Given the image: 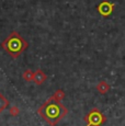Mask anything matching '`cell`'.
I'll return each mask as SVG.
<instances>
[{"label": "cell", "instance_id": "cell-5", "mask_svg": "<svg viewBox=\"0 0 125 126\" xmlns=\"http://www.w3.org/2000/svg\"><path fill=\"white\" fill-rule=\"evenodd\" d=\"M110 89H111L110 84L108 83L107 81H104V80L100 81L99 83L97 84V91L99 92V93H101V94H105V93H108V92L110 91Z\"/></svg>", "mask_w": 125, "mask_h": 126}, {"label": "cell", "instance_id": "cell-3", "mask_svg": "<svg viewBox=\"0 0 125 126\" xmlns=\"http://www.w3.org/2000/svg\"><path fill=\"white\" fill-rule=\"evenodd\" d=\"M86 126H102L107 122V116L97 108L90 110L83 117Z\"/></svg>", "mask_w": 125, "mask_h": 126}, {"label": "cell", "instance_id": "cell-2", "mask_svg": "<svg viewBox=\"0 0 125 126\" xmlns=\"http://www.w3.org/2000/svg\"><path fill=\"white\" fill-rule=\"evenodd\" d=\"M4 46L9 50V53H11L13 56H18L26 47V42L18 33H12L10 37L4 42Z\"/></svg>", "mask_w": 125, "mask_h": 126}, {"label": "cell", "instance_id": "cell-4", "mask_svg": "<svg viewBox=\"0 0 125 126\" xmlns=\"http://www.w3.org/2000/svg\"><path fill=\"white\" fill-rule=\"evenodd\" d=\"M114 7H115L114 3H111V2H109V1H103L98 6V11H99V13L101 16H109L110 14L112 13Z\"/></svg>", "mask_w": 125, "mask_h": 126}, {"label": "cell", "instance_id": "cell-6", "mask_svg": "<svg viewBox=\"0 0 125 126\" xmlns=\"http://www.w3.org/2000/svg\"><path fill=\"white\" fill-rule=\"evenodd\" d=\"M34 78H35V81H36V83H42V82L45 80V78H46V77H45V75L43 74L41 70H38V71L36 72V75H35Z\"/></svg>", "mask_w": 125, "mask_h": 126}, {"label": "cell", "instance_id": "cell-7", "mask_svg": "<svg viewBox=\"0 0 125 126\" xmlns=\"http://www.w3.org/2000/svg\"><path fill=\"white\" fill-rule=\"evenodd\" d=\"M64 96H65V93H64V92H62V90H58V91L56 92V93L54 94V96H53L52 99H53V100L59 101V100H62V99L64 98Z\"/></svg>", "mask_w": 125, "mask_h": 126}, {"label": "cell", "instance_id": "cell-1", "mask_svg": "<svg viewBox=\"0 0 125 126\" xmlns=\"http://www.w3.org/2000/svg\"><path fill=\"white\" fill-rule=\"evenodd\" d=\"M40 112L50 125H56L64 116H66L68 110L66 109V106L59 103V101H55L52 103V100H49L48 102L43 105Z\"/></svg>", "mask_w": 125, "mask_h": 126}]
</instances>
